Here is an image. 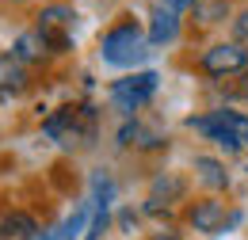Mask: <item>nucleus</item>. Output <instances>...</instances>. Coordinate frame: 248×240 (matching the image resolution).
Here are the masks:
<instances>
[{"mask_svg": "<svg viewBox=\"0 0 248 240\" xmlns=\"http://www.w3.org/2000/svg\"><path fill=\"white\" fill-rule=\"evenodd\" d=\"M99 54H103V61H107V65L134 69V65H141V61L149 58V34L138 27L134 19L115 23V27L99 38Z\"/></svg>", "mask_w": 248, "mask_h": 240, "instance_id": "nucleus-1", "label": "nucleus"}, {"mask_svg": "<svg viewBox=\"0 0 248 240\" xmlns=\"http://www.w3.org/2000/svg\"><path fill=\"white\" fill-rule=\"evenodd\" d=\"M187 126L199 130L202 137H210L214 145H221L225 152L248 149V115H241V111H210V115L187 119Z\"/></svg>", "mask_w": 248, "mask_h": 240, "instance_id": "nucleus-2", "label": "nucleus"}, {"mask_svg": "<svg viewBox=\"0 0 248 240\" xmlns=\"http://www.w3.org/2000/svg\"><path fill=\"white\" fill-rule=\"evenodd\" d=\"M42 134L50 141H58L62 149H73L80 141H92L95 137V107H62L54 115H46L42 122Z\"/></svg>", "mask_w": 248, "mask_h": 240, "instance_id": "nucleus-3", "label": "nucleus"}, {"mask_svg": "<svg viewBox=\"0 0 248 240\" xmlns=\"http://www.w3.org/2000/svg\"><path fill=\"white\" fill-rule=\"evenodd\" d=\"M156 88H160V76H156L153 69L130 73V76H123V80L111 84V107H115L123 119H134V115L156 95Z\"/></svg>", "mask_w": 248, "mask_h": 240, "instance_id": "nucleus-4", "label": "nucleus"}, {"mask_svg": "<svg viewBox=\"0 0 248 240\" xmlns=\"http://www.w3.org/2000/svg\"><path fill=\"white\" fill-rule=\"evenodd\" d=\"M73 19H77V15H73V8H65V4H46V8L38 12L34 30L46 38L50 54H65V50H73V38H69Z\"/></svg>", "mask_w": 248, "mask_h": 240, "instance_id": "nucleus-5", "label": "nucleus"}, {"mask_svg": "<svg viewBox=\"0 0 248 240\" xmlns=\"http://www.w3.org/2000/svg\"><path fill=\"white\" fill-rule=\"evenodd\" d=\"M199 69L206 73V76H233V73H245L248 69V50L245 42H217L210 50H202V58H199Z\"/></svg>", "mask_w": 248, "mask_h": 240, "instance_id": "nucleus-6", "label": "nucleus"}, {"mask_svg": "<svg viewBox=\"0 0 248 240\" xmlns=\"http://www.w3.org/2000/svg\"><path fill=\"white\" fill-rule=\"evenodd\" d=\"M145 34H149V46H172L180 38V12L156 4L153 12H149V30Z\"/></svg>", "mask_w": 248, "mask_h": 240, "instance_id": "nucleus-7", "label": "nucleus"}, {"mask_svg": "<svg viewBox=\"0 0 248 240\" xmlns=\"http://www.w3.org/2000/svg\"><path fill=\"white\" fill-rule=\"evenodd\" d=\"M119 145H123V149L156 152V149H164V137H160L156 130H149L145 122H138V119H126L123 126H119Z\"/></svg>", "mask_w": 248, "mask_h": 240, "instance_id": "nucleus-8", "label": "nucleus"}, {"mask_svg": "<svg viewBox=\"0 0 248 240\" xmlns=\"http://www.w3.org/2000/svg\"><path fill=\"white\" fill-rule=\"evenodd\" d=\"M187 221H191L195 233H217L221 225H229V221H225V210H221V202H214V198H199V202H191Z\"/></svg>", "mask_w": 248, "mask_h": 240, "instance_id": "nucleus-9", "label": "nucleus"}, {"mask_svg": "<svg viewBox=\"0 0 248 240\" xmlns=\"http://www.w3.org/2000/svg\"><path fill=\"white\" fill-rule=\"evenodd\" d=\"M23 88H27V69L12 54H0V99L8 103L12 95H19Z\"/></svg>", "mask_w": 248, "mask_h": 240, "instance_id": "nucleus-10", "label": "nucleus"}, {"mask_svg": "<svg viewBox=\"0 0 248 240\" xmlns=\"http://www.w3.org/2000/svg\"><path fill=\"white\" fill-rule=\"evenodd\" d=\"M46 54H50V46H46V38H42L38 30H23V34L12 42V58L19 61L23 69H27V65H34V61H42Z\"/></svg>", "mask_w": 248, "mask_h": 240, "instance_id": "nucleus-11", "label": "nucleus"}, {"mask_svg": "<svg viewBox=\"0 0 248 240\" xmlns=\"http://www.w3.org/2000/svg\"><path fill=\"white\" fill-rule=\"evenodd\" d=\"M38 225H34V217L31 213H23V210H16V213H8L4 221H0V240H38Z\"/></svg>", "mask_w": 248, "mask_h": 240, "instance_id": "nucleus-12", "label": "nucleus"}, {"mask_svg": "<svg viewBox=\"0 0 248 240\" xmlns=\"http://www.w3.org/2000/svg\"><path fill=\"white\" fill-rule=\"evenodd\" d=\"M195 172H199V180L206 183L210 191L229 187V172H225V164H221V160H214V156H195Z\"/></svg>", "mask_w": 248, "mask_h": 240, "instance_id": "nucleus-13", "label": "nucleus"}, {"mask_svg": "<svg viewBox=\"0 0 248 240\" xmlns=\"http://www.w3.org/2000/svg\"><path fill=\"white\" fill-rule=\"evenodd\" d=\"M88 210L92 206H77L73 210V217H65L62 225H54L50 233H38V240H73L80 229H84V221H88Z\"/></svg>", "mask_w": 248, "mask_h": 240, "instance_id": "nucleus-14", "label": "nucleus"}, {"mask_svg": "<svg viewBox=\"0 0 248 240\" xmlns=\"http://www.w3.org/2000/svg\"><path fill=\"white\" fill-rule=\"evenodd\" d=\"M115 202V180L111 172H92V206H111Z\"/></svg>", "mask_w": 248, "mask_h": 240, "instance_id": "nucleus-15", "label": "nucleus"}, {"mask_svg": "<svg viewBox=\"0 0 248 240\" xmlns=\"http://www.w3.org/2000/svg\"><path fill=\"white\" fill-rule=\"evenodd\" d=\"M199 15H202V23H214V19H221V15H229V4H225V0L199 4Z\"/></svg>", "mask_w": 248, "mask_h": 240, "instance_id": "nucleus-16", "label": "nucleus"}, {"mask_svg": "<svg viewBox=\"0 0 248 240\" xmlns=\"http://www.w3.org/2000/svg\"><path fill=\"white\" fill-rule=\"evenodd\" d=\"M233 34H237V42H248V8L233 19Z\"/></svg>", "mask_w": 248, "mask_h": 240, "instance_id": "nucleus-17", "label": "nucleus"}, {"mask_svg": "<svg viewBox=\"0 0 248 240\" xmlns=\"http://www.w3.org/2000/svg\"><path fill=\"white\" fill-rule=\"evenodd\" d=\"M164 8H172V12H187V8H199V0H164Z\"/></svg>", "mask_w": 248, "mask_h": 240, "instance_id": "nucleus-18", "label": "nucleus"}, {"mask_svg": "<svg viewBox=\"0 0 248 240\" xmlns=\"http://www.w3.org/2000/svg\"><path fill=\"white\" fill-rule=\"evenodd\" d=\"M119 221H123V229H134V225H138V217H134V213H130V210H126L123 217H119Z\"/></svg>", "mask_w": 248, "mask_h": 240, "instance_id": "nucleus-19", "label": "nucleus"}]
</instances>
